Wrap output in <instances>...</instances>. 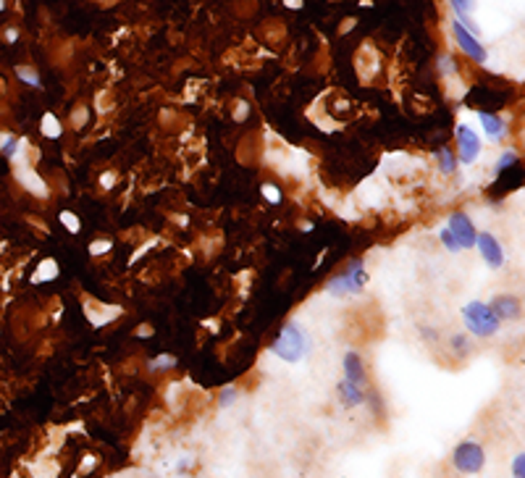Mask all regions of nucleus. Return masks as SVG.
I'll list each match as a JSON object with an SVG mask.
<instances>
[{
	"label": "nucleus",
	"instance_id": "obj_1",
	"mask_svg": "<svg viewBox=\"0 0 525 478\" xmlns=\"http://www.w3.org/2000/svg\"><path fill=\"white\" fill-rule=\"evenodd\" d=\"M270 352L276 358H281L284 363H300L305 358V352H307V337L300 329V323H294V321L284 323V329L279 331L276 342L270 344Z\"/></svg>",
	"mask_w": 525,
	"mask_h": 478
},
{
	"label": "nucleus",
	"instance_id": "obj_2",
	"mask_svg": "<svg viewBox=\"0 0 525 478\" xmlns=\"http://www.w3.org/2000/svg\"><path fill=\"white\" fill-rule=\"evenodd\" d=\"M463 321H465L467 331L473 337H480V339L483 337H494L499 326H502V321L491 310V305H486L480 299H473V302H467L465 308H463Z\"/></svg>",
	"mask_w": 525,
	"mask_h": 478
},
{
	"label": "nucleus",
	"instance_id": "obj_3",
	"mask_svg": "<svg viewBox=\"0 0 525 478\" xmlns=\"http://www.w3.org/2000/svg\"><path fill=\"white\" fill-rule=\"evenodd\" d=\"M368 282V273H365V263L355 260L345 273H339L334 282L329 284L331 297H347V295H360Z\"/></svg>",
	"mask_w": 525,
	"mask_h": 478
},
{
	"label": "nucleus",
	"instance_id": "obj_4",
	"mask_svg": "<svg viewBox=\"0 0 525 478\" xmlns=\"http://www.w3.org/2000/svg\"><path fill=\"white\" fill-rule=\"evenodd\" d=\"M452 463L460 473H467V476H476L483 470V463H486V449L480 447L478 442H460L454 447V455H452Z\"/></svg>",
	"mask_w": 525,
	"mask_h": 478
},
{
	"label": "nucleus",
	"instance_id": "obj_5",
	"mask_svg": "<svg viewBox=\"0 0 525 478\" xmlns=\"http://www.w3.org/2000/svg\"><path fill=\"white\" fill-rule=\"evenodd\" d=\"M457 142H460V163L463 166H473L478 161L480 155V135L470 126V124H460L457 126Z\"/></svg>",
	"mask_w": 525,
	"mask_h": 478
},
{
	"label": "nucleus",
	"instance_id": "obj_6",
	"mask_svg": "<svg viewBox=\"0 0 525 478\" xmlns=\"http://www.w3.org/2000/svg\"><path fill=\"white\" fill-rule=\"evenodd\" d=\"M476 247L480 250V258L486 260L489 269H502V266H504V250H502L499 239H496L491 231L476 234Z\"/></svg>",
	"mask_w": 525,
	"mask_h": 478
},
{
	"label": "nucleus",
	"instance_id": "obj_7",
	"mask_svg": "<svg viewBox=\"0 0 525 478\" xmlns=\"http://www.w3.org/2000/svg\"><path fill=\"white\" fill-rule=\"evenodd\" d=\"M452 231V237L457 239V244H460V250H470V247H476V226L473 221L467 218L465 213H452L450 218V226H447Z\"/></svg>",
	"mask_w": 525,
	"mask_h": 478
},
{
	"label": "nucleus",
	"instance_id": "obj_8",
	"mask_svg": "<svg viewBox=\"0 0 525 478\" xmlns=\"http://www.w3.org/2000/svg\"><path fill=\"white\" fill-rule=\"evenodd\" d=\"M452 30H454V37H457V43H460V47L465 50L470 58L480 60V63L489 58V56H486V50L480 47L478 40H476V37H473V34H470V32H467L465 27H463V24H457V21H454V24H452Z\"/></svg>",
	"mask_w": 525,
	"mask_h": 478
},
{
	"label": "nucleus",
	"instance_id": "obj_9",
	"mask_svg": "<svg viewBox=\"0 0 525 478\" xmlns=\"http://www.w3.org/2000/svg\"><path fill=\"white\" fill-rule=\"evenodd\" d=\"M491 310L499 321H515V318H520V299L512 295H496L491 299Z\"/></svg>",
	"mask_w": 525,
	"mask_h": 478
},
{
	"label": "nucleus",
	"instance_id": "obj_10",
	"mask_svg": "<svg viewBox=\"0 0 525 478\" xmlns=\"http://www.w3.org/2000/svg\"><path fill=\"white\" fill-rule=\"evenodd\" d=\"M345 381L355 384V387H365V365L358 352H347L345 355Z\"/></svg>",
	"mask_w": 525,
	"mask_h": 478
},
{
	"label": "nucleus",
	"instance_id": "obj_11",
	"mask_svg": "<svg viewBox=\"0 0 525 478\" xmlns=\"http://www.w3.org/2000/svg\"><path fill=\"white\" fill-rule=\"evenodd\" d=\"M478 121L483 126V135L489 137L491 142H499L504 137V121L494 116V113H478Z\"/></svg>",
	"mask_w": 525,
	"mask_h": 478
},
{
	"label": "nucleus",
	"instance_id": "obj_12",
	"mask_svg": "<svg viewBox=\"0 0 525 478\" xmlns=\"http://www.w3.org/2000/svg\"><path fill=\"white\" fill-rule=\"evenodd\" d=\"M339 394H342L345 405H352V407L365 402V391H362L360 387H355V384H349V381H342V384H339Z\"/></svg>",
	"mask_w": 525,
	"mask_h": 478
},
{
	"label": "nucleus",
	"instance_id": "obj_13",
	"mask_svg": "<svg viewBox=\"0 0 525 478\" xmlns=\"http://www.w3.org/2000/svg\"><path fill=\"white\" fill-rule=\"evenodd\" d=\"M436 155H439V166H441V171H444V174H454L457 161H454V155H452L450 150H441V152H436Z\"/></svg>",
	"mask_w": 525,
	"mask_h": 478
},
{
	"label": "nucleus",
	"instance_id": "obj_14",
	"mask_svg": "<svg viewBox=\"0 0 525 478\" xmlns=\"http://www.w3.org/2000/svg\"><path fill=\"white\" fill-rule=\"evenodd\" d=\"M452 350H454L457 355H467V352H470V339H467L465 334H454V337H452Z\"/></svg>",
	"mask_w": 525,
	"mask_h": 478
},
{
	"label": "nucleus",
	"instance_id": "obj_15",
	"mask_svg": "<svg viewBox=\"0 0 525 478\" xmlns=\"http://www.w3.org/2000/svg\"><path fill=\"white\" fill-rule=\"evenodd\" d=\"M452 8L457 11V16H470L476 8V0H450Z\"/></svg>",
	"mask_w": 525,
	"mask_h": 478
},
{
	"label": "nucleus",
	"instance_id": "obj_16",
	"mask_svg": "<svg viewBox=\"0 0 525 478\" xmlns=\"http://www.w3.org/2000/svg\"><path fill=\"white\" fill-rule=\"evenodd\" d=\"M439 239L444 242V247H447L450 253H460V244H457V239L452 237L450 229H441V231H439Z\"/></svg>",
	"mask_w": 525,
	"mask_h": 478
},
{
	"label": "nucleus",
	"instance_id": "obj_17",
	"mask_svg": "<svg viewBox=\"0 0 525 478\" xmlns=\"http://www.w3.org/2000/svg\"><path fill=\"white\" fill-rule=\"evenodd\" d=\"M512 163H517V155H515L512 150H507V152H502V155H499V161H496L494 168L496 171H502V168H510Z\"/></svg>",
	"mask_w": 525,
	"mask_h": 478
},
{
	"label": "nucleus",
	"instance_id": "obj_18",
	"mask_svg": "<svg viewBox=\"0 0 525 478\" xmlns=\"http://www.w3.org/2000/svg\"><path fill=\"white\" fill-rule=\"evenodd\" d=\"M174 365H176V358H174V355H161V358H155L150 363L152 371H158V368H174Z\"/></svg>",
	"mask_w": 525,
	"mask_h": 478
},
{
	"label": "nucleus",
	"instance_id": "obj_19",
	"mask_svg": "<svg viewBox=\"0 0 525 478\" xmlns=\"http://www.w3.org/2000/svg\"><path fill=\"white\" fill-rule=\"evenodd\" d=\"M60 224H66V229L74 231V234L79 231V221H76V216L71 210H63V213H60Z\"/></svg>",
	"mask_w": 525,
	"mask_h": 478
},
{
	"label": "nucleus",
	"instance_id": "obj_20",
	"mask_svg": "<svg viewBox=\"0 0 525 478\" xmlns=\"http://www.w3.org/2000/svg\"><path fill=\"white\" fill-rule=\"evenodd\" d=\"M512 476L515 478H525V455L520 452L517 457H515V463H512Z\"/></svg>",
	"mask_w": 525,
	"mask_h": 478
},
{
	"label": "nucleus",
	"instance_id": "obj_21",
	"mask_svg": "<svg viewBox=\"0 0 525 478\" xmlns=\"http://www.w3.org/2000/svg\"><path fill=\"white\" fill-rule=\"evenodd\" d=\"M19 79H21V82H27V84H32V87H37V84H40V76L32 74V69H19Z\"/></svg>",
	"mask_w": 525,
	"mask_h": 478
},
{
	"label": "nucleus",
	"instance_id": "obj_22",
	"mask_svg": "<svg viewBox=\"0 0 525 478\" xmlns=\"http://www.w3.org/2000/svg\"><path fill=\"white\" fill-rule=\"evenodd\" d=\"M263 194H266L268 203H281V192L276 187H270V184H263Z\"/></svg>",
	"mask_w": 525,
	"mask_h": 478
},
{
	"label": "nucleus",
	"instance_id": "obj_23",
	"mask_svg": "<svg viewBox=\"0 0 525 478\" xmlns=\"http://www.w3.org/2000/svg\"><path fill=\"white\" fill-rule=\"evenodd\" d=\"M56 273H58V269H56V266H53V263L47 260V269H45V271H43V269L37 271V276H34V282H40V279H53Z\"/></svg>",
	"mask_w": 525,
	"mask_h": 478
},
{
	"label": "nucleus",
	"instance_id": "obj_24",
	"mask_svg": "<svg viewBox=\"0 0 525 478\" xmlns=\"http://www.w3.org/2000/svg\"><path fill=\"white\" fill-rule=\"evenodd\" d=\"M234 400H237V389L226 387L224 394H221V407H229V402H234Z\"/></svg>",
	"mask_w": 525,
	"mask_h": 478
},
{
	"label": "nucleus",
	"instance_id": "obj_25",
	"mask_svg": "<svg viewBox=\"0 0 525 478\" xmlns=\"http://www.w3.org/2000/svg\"><path fill=\"white\" fill-rule=\"evenodd\" d=\"M47 129V137H58L60 135V129H58V124H56V119L53 116H45V124H43Z\"/></svg>",
	"mask_w": 525,
	"mask_h": 478
},
{
	"label": "nucleus",
	"instance_id": "obj_26",
	"mask_svg": "<svg viewBox=\"0 0 525 478\" xmlns=\"http://www.w3.org/2000/svg\"><path fill=\"white\" fill-rule=\"evenodd\" d=\"M108 250H110V242H95V244H92V247H90V253H92V255H97V253H108Z\"/></svg>",
	"mask_w": 525,
	"mask_h": 478
},
{
	"label": "nucleus",
	"instance_id": "obj_27",
	"mask_svg": "<svg viewBox=\"0 0 525 478\" xmlns=\"http://www.w3.org/2000/svg\"><path fill=\"white\" fill-rule=\"evenodd\" d=\"M3 5H5V0H0V11H3Z\"/></svg>",
	"mask_w": 525,
	"mask_h": 478
}]
</instances>
